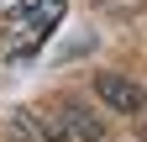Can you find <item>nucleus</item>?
Here are the masks:
<instances>
[{"mask_svg":"<svg viewBox=\"0 0 147 142\" xmlns=\"http://www.w3.org/2000/svg\"><path fill=\"white\" fill-rule=\"evenodd\" d=\"M95 95L121 116H142V105H147V90L126 74H95Z\"/></svg>","mask_w":147,"mask_h":142,"instance_id":"1","label":"nucleus"},{"mask_svg":"<svg viewBox=\"0 0 147 142\" xmlns=\"http://www.w3.org/2000/svg\"><path fill=\"white\" fill-rule=\"evenodd\" d=\"M11 132H16V142H47L42 121H37L32 111H16V116H11Z\"/></svg>","mask_w":147,"mask_h":142,"instance_id":"3","label":"nucleus"},{"mask_svg":"<svg viewBox=\"0 0 147 142\" xmlns=\"http://www.w3.org/2000/svg\"><path fill=\"white\" fill-rule=\"evenodd\" d=\"M58 126H63L74 142H105V126H100V116L89 111V105H79V100H68V105H63Z\"/></svg>","mask_w":147,"mask_h":142,"instance_id":"2","label":"nucleus"}]
</instances>
